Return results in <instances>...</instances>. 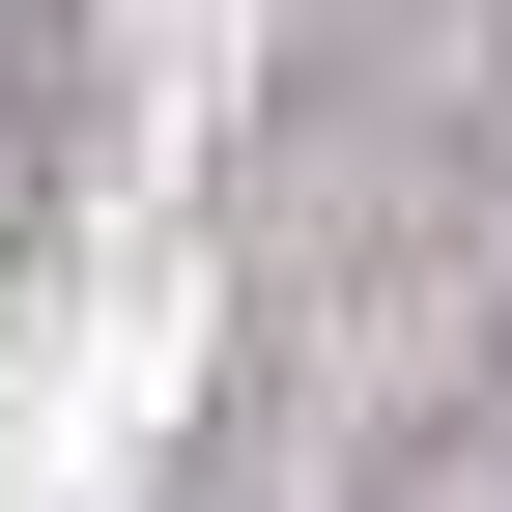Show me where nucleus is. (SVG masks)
I'll return each mask as SVG.
<instances>
[{
  "label": "nucleus",
  "instance_id": "nucleus-1",
  "mask_svg": "<svg viewBox=\"0 0 512 512\" xmlns=\"http://www.w3.org/2000/svg\"><path fill=\"white\" fill-rule=\"evenodd\" d=\"M86 143H114V57H86V0H0V256L86 200Z\"/></svg>",
  "mask_w": 512,
  "mask_h": 512
}]
</instances>
